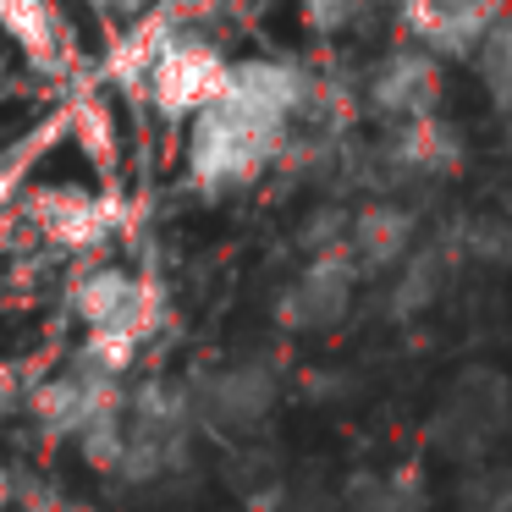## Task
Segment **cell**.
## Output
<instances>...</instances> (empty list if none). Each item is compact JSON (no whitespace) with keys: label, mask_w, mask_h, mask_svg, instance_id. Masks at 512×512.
Returning <instances> with one entry per match:
<instances>
[{"label":"cell","mask_w":512,"mask_h":512,"mask_svg":"<svg viewBox=\"0 0 512 512\" xmlns=\"http://www.w3.org/2000/svg\"><path fill=\"white\" fill-rule=\"evenodd\" d=\"M23 221L34 226V237L45 248L67 259H105V248L122 237L127 210L122 199L100 188H78V182H39L23 193Z\"/></svg>","instance_id":"cell-9"},{"label":"cell","mask_w":512,"mask_h":512,"mask_svg":"<svg viewBox=\"0 0 512 512\" xmlns=\"http://www.w3.org/2000/svg\"><path fill=\"white\" fill-rule=\"evenodd\" d=\"M452 507L457 512H512V463L490 457V463L463 468L452 490Z\"/></svg>","instance_id":"cell-18"},{"label":"cell","mask_w":512,"mask_h":512,"mask_svg":"<svg viewBox=\"0 0 512 512\" xmlns=\"http://www.w3.org/2000/svg\"><path fill=\"white\" fill-rule=\"evenodd\" d=\"M226 78H232V56L199 23H177V17L149 28V45L133 67L138 100L171 127H188L204 105L221 100Z\"/></svg>","instance_id":"cell-4"},{"label":"cell","mask_w":512,"mask_h":512,"mask_svg":"<svg viewBox=\"0 0 512 512\" xmlns=\"http://www.w3.org/2000/svg\"><path fill=\"white\" fill-rule=\"evenodd\" d=\"M463 265L452 259V248L441 243V232H430L386 281H380V314L391 325H419L424 314H435L446 303V292L457 287Z\"/></svg>","instance_id":"cell-12"},{"label":"cell","mask_w":512,"mask_h":512,"mask_svg":"<svg viewBox=\"0 0 512 512\" xmlns=\"http://www.w3.org/2000/svg\"><path fill=\"white\" fill-rule=\"evenodd\" d=\"M435 232H441V243L452 248V259L463 270H507L512 265V215H501V210L452 215Z\"/></svg>","instance_id":"cell-15"},{"label":"cell","mask_w":512,"mask_h":512,"mask_svg":"<svg viewBox=\"0 0 512 512\" xmlns=\"http://www.w3.org/2000/svg\"><path fill=\"white\" fill-rule=\"evenodd\" d=\"M0 34L34 72H61L72 67V23L61 0H0Z\"/></svg>","instance_id":"cell-13"},{"label":"cell","mask_w":512,"mask_h":512,"mask_svg":"<svg viewBox=\"0 0 512 512\" xmlns=\"http://www.w3.org/2000/svg\"><path fill=\"white\" fill-rule=\"evenodd\" d=\"M199 413H193L188 375L171 369H149L133 375L122 408V457L111 468V485L122 490H160L171 479L193 474L199 463Z\"/></svg>","instance_id":"cell-3"},{"label":"cell","mask_w":512,"mask_h":512,"mask_svg":"<svg viewBox=\"0 0 512 512\" xmlns=\"http://www.w3.org/2000/svg\"><path fill=\"white\" fill-rule=\"evenodd\" d=\"M17 496H23V474L0 457V512H17Z\"/></svg>","instance_id":"cell-23"},{"label":"cell","mask_w":512,"mask_h":512,"mask_svg":"<svg viewBox=\"0 0 512 512\" xmlns=\"http://www.w3.org/2000/svg\"><path fill=\"white\" fill-rule=\"evenodd\" d=\"M320 100V67L303 56L232 61L221 100L182 127V182L199 199H237L281 171L292 138Z\"/></svg>","instance_id":"cell-1"},{"label":"cell","mask_w":512,"mask_h":512,"mask_svg":"<svg viewBox=\"0 0 512 512\" xmlns=\"http://www.w3.org/2000/svg\"><path fill=\"white\" fill-rule=\"evenodd\" d=\"M364 287L369 281H364V270L353 265L347 248H336V254H309V259H298L292 276L276 287L270 320L287 336H331L358 314Z\"/></svg>","instance_id":"cell-8"},{"label":"cell","mask_w":512,"mask_h":512,"mask_svg":"<svg viewBox=\"0 0 512 512\" xmlns=\"http://www.w3.org/2000/svg\"><path fill=\"white\" fill-rule=\"evenodd\" d=\"M83 6L111 28H144L160 12V0H83Z\"/></svg>","instance_id":"cell-20"},{"label":"cell","mask_w":512,"mask_h":512,"mask_svg":"<svg viewBox=\"0 0 512 512\" xmlns=\"http://www.w3.org/2000/svg\"><path fill=\"white\" fill-rule=\"evenodd\" d=\"M188 391H193V413H199L204 441L254 446L270 430V419L281 413L287 380H281V364L265 353H226L193 369Z\"/></svg>","instance_id":"cell-5"},{"label":"cell","mask_w":512,"mask_h":512,"mask_svg":"<svg viewBox=\"0 0 512 512\" xmlns=\"http://www.w3.org/2000/svg\"><path fill=\"white\" fill-rule=\"evenodd\" d=\"M67 320L78 325V342L89 358L111 364L116 375H138L144 353L166 331V287L149 270L122 265V259H83L67 276Z\"/></svg>","instance_id":"cell-2"},{"label":"cell","mask_w":512,"mask_h":512,"mask_svg":"<svg viewBox=\"0 0 512 512\" xmlns=\"http://www.w3.org/2000/svg\"><path fill=\"white\" fill-rule=\"evenodd\" d=\"M507 12H512V0H391L397 39L435 50L446 67L452 61H474V50L485 45V34Z\"/></svg>","instance_id":"cell-10"},{"label":"cell","mask_w":512,"mask_h":512,"mask_svg":"<svg viewBox=\"0 0 512 512\" xmlns=\"http://www.w3.org/2000/svg\"><path fill=\"white\" fill-rule=\"evenodd\" d=\"M347 226H353V199L325 193V199L309 204V210H303V221L292 226V248H298V259L336 254V248H347Z\"/></svg>","instance_id":"cell-17"},{"label":"cell","mask_w":512,"mask_h":512,"mask_svg":"<svg viewBox=\"0 0 512 512\" xmlns=\"http://www.w3.org/2000/svg\"><path fill=\"white\" fill-rule=\"evenodd\" d=\"M474 78H479V89H485L490 116L501 122V133H507V144H512V12L501 17L485 34V45L474 50Z\"/></svg>","instance_id":"cell-16"},{"label":"cell","mask_w":512,"mask_h":512,"mask_svg":"<svg viewBox=\"0 0 512 512\" xmlns=\"http://www.w3.org/2000/svg\"><path fill=\"white\" fill-rule=\"evenodd\" d=\"M166 6V17H177V23H199L204 28V17L221 6V0H160Z\"/></svg>","instance_id":"cell-22"},{"label":"cell","mask_w":512,"mask_h":512,"mask_svg":"<svg viewBox=\"0 0 512 512\" xmlns=\"http://www.w3.org/2000/svg\"><path fill=\"white\" fill-rule=\"evenodd\" d=\"M507 435H512V375H501L496 364H468L435 397L430 419H424V452H435L441 463L474 468L490 463Z\"/></svg>","instance_id":"cell-6"},{"label":"cell","mask_w":512,"mask_h":512,"mask_svg":"<svg viewBox=\"0 0 512 512\" xmlns=\"http://www.w3.org/2000/svg\"><path fill=\"white\" fill-rule=\"evenodd\" d=\"M17 512H94L83 501L61 496V490H45V485H28L23 479V496H17Z\"/></svg>","instance_id":"cell-21"},{"label":"cell","mask_w":512,"mask_h":512,"mask_svg":"<svg viewBox=\"0 0 512 512\" xmlns=\"http://www.w3.org/2000/svg\"><path fill=\"white\" fill-rule=\"evenodd\" d=\"M424 243V210L402 193H369L353 199V226H347V254L364 270V281H386L413 248Z\"/></svg>","instance_id":"cell-11"},{"label":"cell","mask_w":512,"mask_h":512,"mask_svg":"<svg viewBox=\"0 0 512 512\" xmlns=\"http://www.w3.org/2000/svg\"><path fill=\"white\" fill-rule=\"evenodd\" d=\"M441 105H446V61L435 50L413 45V39H397L358 67V111L380 133L441 116Z\"/></svg>","instance_id":"cell-7"},{"label":"cell","mask_w":512,"mask_h":512,"mask_svg":"<svg viewBox=\"0 0 512 512\" xmlns=\"http://www.w3.org/2000/svg\"><path fill=\"white\" fill-rule=\"evenodd\" d=\"M430 485L419 468H353L336 490V512H424Z\"/></svg>","instance_id":"cell-14"},{"label":"cell","mask_w":512,"mask_h":512,"mask_svg":"<svg viewBox=\"0 0 512 512\" xmlns=\"http://www.w3.org/2000/svg\"><path fill=\"white\" fill-rule=\"evenodd\" d=\"M380 0H298V23L309 39H325V45H336V39L358 34V28L375 17Z\"/></svg>","instance_id":"cell-19"}]
</instances>
